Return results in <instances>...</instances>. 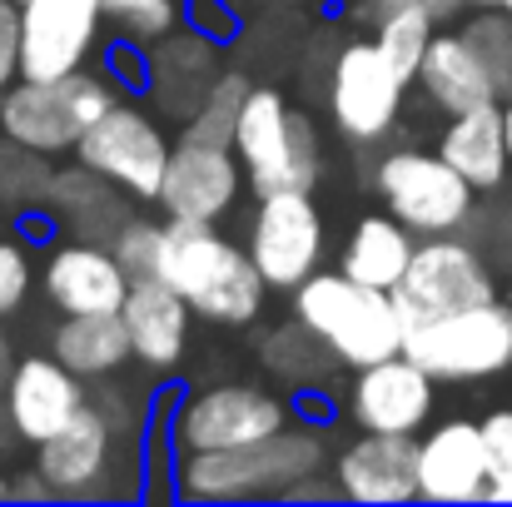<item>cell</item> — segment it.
I'll return each mask as SVG.
<instances>
[{"mask_svg":"<svg viewBox=\"0 0 512 507\" xmlns=\"http://www.w3.org/2000/svg\"><path fill=\"white\" fill-rule=\"evenodd\" d=\"M493 483L483 423H443L418 438V498L428 503H483Z\"/></svg>","mask_w":512,"mask_h":507,"instance_id":"cell-21","label":"cell"},{"mask_svg":"<svg viewBox=\"0 0 512 507\" xmlns=\"http://www.w3.org/2000/svg\"><path fill=\"white\" fill-rule=\"evenodd\" d=\"M115 259L125 264V274H130V284L135 279H160V249H165V224H155V219H130L120 234H115Z\"/></svg>","mask_w":512,"mask_h":507,"instance_id":"cell-34","label":"cell"},{"mask_svg":"<svg viewBox=\"0 0 512 507\" xmlns=\"http://www.w3.org/2000/svg\"><path fill=\"white\" fill-rule=\"evenodd\" d=\"M418 85H423V95L443 115H463V110H478V105H498L503 100L493 70L483 65V55L473 50V40L463 30H438L428 40L423 65H418Z\"/></svg>","mask_w":512,"mask_h":507,"instance_id":"cell-23","label":"cell"},{"mask_svg":"<svg viewBox=\"0 0 512 507\" xmlns=\"http://www.w3.org/2000/svg\"><path fill=\"white\" fill-rule=\"evenodd\" d=\"M10 368H15V363H10V338H5V329H0V383H5Z\"/></svg>","mask_w":512,"mask_h":507,"instance_id":"cell-44","label":"cell"},{"mask_svg":"<svg viewBox=\"0 0 512 507\" xmlns=\"http://www.w3.org/2000/svg\"><path fill=\"white\" fill-rule=\"evenodd\" d=\"M324 473V443L314 423H289L244 448L179 453L174 498L179 503H249V498H289L294 483Z\"/></svg>","mask_w":512,"mask_h":507,"instance_id":"cell-2","label":"cell"},{"mask_svg":"<svg viewBox=\"0 0 512 507\" xmlns=\"http://www.w3.org/2000/svg\"><path fill=\"white\" fill-rule=\"evenodd\" d=\"M105 70H110V80H115L125 95H145V45L115 35V45L105 50Z\"/></svg>","mask_w":512,"mask_h":507,"instance_id":"cell-36","label":"cell"},{"mask_svg":"<svg viewBox=\"0 0 512 507\" xmlns=\"http://www.w3.org/2000/svg\"><path fill=\"white\" fill-rule=\"evenodd\" d=\"M483 448H488V468L493 478L512 473V408H498L483 418Z\"/></svg>","mask_w":512,"mask_h":507,"instance_id":"cell-39","label":"cell"},{"mask_svg":"<svg viewBox=\"0 0 512 507\" xmlns=\"http://www.w3.org/2000/svg\"><path fill=\"white\" fill-rule=\"evenodd\" d=\"M160 279L209 324H254L269 294L249 249L224 239L214 224L189 219H165Z\"/></svg>","mask_w":512,"mask_h":507,"instance_id":"cell-3","label":"cell"},{"mask_svg":"<svg viewBox=\"0 0 512 507\" xmlns=\"http://www.w3.org/2000/svg\"><path fill=\"white\" fill-rule=\"evenodd\" d=\"M130 294V274L110 244L70 239L45 259V299L60 314H120Z\"/></svg>","mask_w":512,"mask_h":507,"instance_id":"cell-18","label":"cell"},{"mask_svg":"<svg viewBox=\"0 0 512 507\" xmlns=\"http://www.w3.org/2000/svg\"><path fill=\"white\" fill-rule=\"evenodd\" d=\"M413 249H418V239H413L408 224H398L393 214H363L353 224L348 244H343L339 269L348 279H358V284H373V289L393 294L403 269H408V259H413Z\"/></svg>","mask_w":512,"mask_h":507,"instance_id":"cell-26","label":"cell"},{"mask_svg":"<svg viewBox=\"0 0 512 507\" xmlns=\"http://www.w3.org/2000/svg\"><path fill=\"white\" fill-rule=\"evenodd\" d=\"M348 503H408L418 498V433H358L334 463Z\"/></svg>","mask_w":512,"mask_h":507,"instance_id":"cell-20","label":"cell"},{"mask_svg":"<svg viewBox=\"0 0 512 507\" xmlns=\"http://www.w3.org/2000/svg\"><path fill=\"white\" fill-rule=\"evenodd\" d=\"M403 353L423 363L438 383H478L512 368V309L488 299L473 309H453L413 324Z\"/></svg>","mask_w":512,"mask_h":507,"instance_id":"cell-7","label":"cell"},{"mask_svg":"<svg viewBox=\"0 0 512 507\" xmlns=\"http://www.w3.org/2000/svg\"><path fill=\"white\" fill-rule=\"evenodd\" d=\"M100 15L105 25L120 35V40H135V45H155L160 35H170L184 15L179 0H100Z\"/></svg>","mask_w":512,"mask_h":507,"instance_id":"cell-32","label":"cell"},{"mask_svg":"<svg viewBox=\"0 0 512 507\" xmlns=\"http://www.w3.org/2000/svg\"><path fill=\"white\" fill-rule=\"evenodd\" d=\"M488 299H498L488 259L473 244L453 239V234H428L413 249V259H408V269L393 289V304H398L408 329L423 324V319L453 314V309L488 304Z\"/></svg>","mask_w":512,"mask_h":507,"instance_id":"cell-9","label":"cell"},{"mask_svg":"<svg viewBox=\"0 0 512 507\" xmlns=\"http://www.w3.org/2000/svg\"><path fill=\"white\" fill-rule=\"evenodd\" d=\"M249 259L269 289H299L309 274H319L324 214L314 204V189L259 194V209L249 224Z\"/></svg>","mask_w":512,"mask_h":507,"instance_id":"cell-12","label":"cell"},{"mask_svg":"<svg viewBox=\"0 0 512 507\" xmlns=\"http://www.w3.org/2000/svg\"><path fill=\"white\" fill-rule=\"evenodd\" d=\"M189 304L174 294L165 279H135L130 294H125V334H130V353L155 368V373H170L174 363L184 358L189 348Z\"/></svg>","mask_w":512,"mask_h":507,"instance_id":"cell-24","label":"cell"},{"mask_svg":"<svg viewBox=\"0 0 512 507\" xmlns=\"http://www.w3.org/2000/svg\"><path fill=\"white\" fill-rule=\"evenodd\" d=\"M488 503H512V473H498L488 483Z\"/></svg>","mask_w":512,"mask_h":507,"instance_id":"cell-42","label":"cell"},{"mask_svg":"<svg viewBox=\"0 0 512 507\" xmlns=\"http://www.w3.org/2000/svg\"><path fill=\"white\" fill-rule=\"evenodd\" d=\"M438 155L458 169L473 189H498L512 165L508 135H503V110L498 105H478V110L453 115L443 140H438Z\"/></svg>","mask_w":512,"mask_h":507,"instance_id":"cell-25","label":"cell"},{"mask_svg":"<svg viewBox=\"0 0 512 507\" xmlns=\"http://www.w3.org/2000/svg\"><path fill=\"white\" fill-rule=\"evenodd\" d=\"M234 155L244 165V179L254 194L274 189H314L324 174V150L314 135V120L294 110L274 85H254L239 130H234Z\"/></svg>","mask_w":512,"mask_h":507,"instance_id":"cell-6","label":"cell"},{"mask_svg":"<svg viewBox=\"0 0 512 507\" xmlns=\"http://www.w3.org/2000/svg\"><path fill=\"white\" fill-rule=\"evenodd\" d=\"M259 5H299V0H259Z\"/></svg>","mask_w":512,"mask_h":507,"instance_id":"cell-47","label":"cell"},{"mask_svg":"<svg viewBox=\"0 0 512 507\" xmlns=\"http://www.w3.org/2000/svg\"><path fill=\"white\" fill-rule=\"evenodd\" d=\"M373 184H378L388 214L398 224H408L418 239L453 234L473 214V194H478L443 155H428V150H393V155H383Z\"/></svg>","mask_w":512,"mask_h":507,"instance_id":"cell-10","label":"cell"},{"mask_svg":"<svg viewBox=\"0 0 512 507\" xmlns=\"http://www.w3.org/2000/svg\"><path fill=\"white\" fill-rule=\"evenodd\" d=\"M299 408L269 388L254 383H219V388H194L179 398L170 418L174 453H214V448H244L254 438H269L289 428Z\"/></svg>","mask_w":512,"mask_h":507,"instance_id":"cell-8","label":"cell"},{"mask_svg":"<svg viewBox=\"0 0 512 507\" xmlns=\"http://www.w3.org/2000/svg\"><path fill=\"white\" fill-rule=\"evenodd\" d=\"M35 473L65 503L140 498L145 493V443L130 423V403L85 398L80 413L35 443Z\"/></svg>","mask_w":512,"mask_h":507,"instance_id":"cell-1","label":"cell"},{"mask_svg":"<svg viewBox=\"0 0 512 507\" xmlns=\"http://www.w3.org/2000/svg\"><path fill=\"white\" fill-rule=\"evenodd\" d=\"M50 155L0 135V209L30 219V214H45V199H50Z\"/></svg>","mask_w":512,"mask_h":507,"instance_id":"cell-29","label":"cell"},{"mask_svg":"<svg viewBox=\"0 0 512 507\" xmlns=\"http://www.w3.org/2000/svg\"><path fill=\"white\" fill-rule=\"evenodd\" d=\"M249 75L244 70H229L209 85V95L194 105V115L184 120V135L179 140H194V145H229L234 150V130H239V110L249 100Z\"/></svg>","mask_w":512,"mask_h":507,"instance_id":"cell-30","label":"cell"},{"mask_svg":"<svg viewBox=\"0 0 512 507\" xmlns=\"http://www.w3.org/2000/svg\"><path fill=\"white\" fill-rule=\"evenodd\" d=\"M170 135L165 125L140 110L135 100H115L70 150L80 165H90L95 174L115 179L120 189H130L135 199H155L165 184V165H170Z\"/></svg>","mask_w":512,"mask_h":507,"instance_id":"cell-11","label":"cell"},{"mask_svg":"<svg viewBox=\"0 0 512 507\" xmlns=\"http://www.w3.org/2000/svg\"><path fill=\"white\" fill-rule=\"evenodd\" d=\"M463 5H478V10H488V5H508V0H463Z\"/></svg>","mask_w":512,"mask_h":507,"instance_id":"cell-46","label":"cell"},{"mask_svg":"<svg viewBox=\"0 0 512 507\" xmlns=\"http://www.w3.org/2000/svg\"><path fill=\"white\" fill-rule=\"evenodd\" d=\"M259 358H264V368H269L274 378L294 383L299 393H309L319 378H329L334 368H343L339 358H334V348L314 334L304 319H294V324L274 329V334L259 343Z\"/></svg>","mask_w":512,"mask_h":507,"instance_id":"cell-28","label":"cell"},{"mask_svg":"<svg viewBox=\"0 0 512 507\" xmlns=\"http://www.w3.org/2000/svg\"><path fill=\"white\" fill-rule=\"evenodd\" d=\"M100 25V0H20V75L55 80L85 70Z\"/></svg>","mask_w":512,"mask_h":507,"instance_id":"cell-15","label":"cell"},{"mask_svg":"<svg viewBox=\"0 0 512 507\" xmlns=\"http://www.w3.org/2000/svg\"><path fill=\"white\" fill-rule=\"evenodd\" d=\"M508 10H512V0H508Z\"/></svg>","mask_w":512,"mask_h":507,"instance_id":"cell-48","label":"cell"},{"mask_svg":"<svg viewBox=\"0 0 512 507\" xmlns=\"http://www.w3.org/2000/svg\"><path fill=\"white\" fill-rule=\"evenodd\" d=\"M433 373L408 353L353 368L343 413L358 433H418L433 418Z\"/></svg>","mask_w":512,"mask_h":507,"instance_id":"cell-14","label":"cell"},{"mask_svg":"<svg viewBox=\"0 0 512 507\" xmlns=\"http://www.w3.org/2000/svg\"><path fill=\"white\" fill-rule=\"evenodd\" d=\"M403 90L408 80L383 60L373 40H348L329 65V115L339 135L353 145H378L403 110Z\"/></svg>","mask_w":512,"mask_h":507,"instance_id":"cell-13","label":"cell"},{"mask_svg":"<svg viewBox=\"0 0 512 507\" xmlns=\"http://www.w3.org/2000/svg\"><path fill=\"white\" fill-rule=\"evenodd\" d=\"M219 75H224V50L214 35L194 25L189 30L174 25L170 35L145 45V100L170 120H189Z\"/></svg>","mask_w":512,"mask_h":507,"instance_id":"cell-17","label":"cell"},{"mask_svg":"<svg viewBox=\"0 0 512 507\" xmlns=\"http://www.w3.org/2000/svg\"><path fill=\"white\" fill-rule=\"evenodd\" d=\"M120 100V85L95 70H70L55 80H25L15 75L0 95V135L40 150V155H65L80 145V135Z\"/></svg>","mask_w":512,"mask_h":507,"instance_id":"cell-5","label":"cell"},{"mask_svg":"<svg viewBox=\"0 0 512 507\" xmlns=\"http://www.w3.org/2000/svg\"><path fill=\"white\" fill-rule=\"evenodd\" d=\"M20 75V0H0V95Z\"/></svg>","mask_w":512,"mask_h":507,"instance_id":"cell-38","label":"cell"},{"mask_svg":"<svg viewBox=\"0 0 512 507\" xmlns=\"http://www.w3.org/2000/svg\"><path fill=\"white\" fill-rule=\"evenodd\" d=\"M433 25H438V20H433L428 10H418V5H403V10H388V15L373 20V45L383 50V60H388L408 85L418 80L423 50H428V40L438 35Z\"/></svg>","mask_w":512,"mask_h":507,"instance_id":"cell-31","label":"cell"},{"mask_svg":"<svg viewBox=\"0 0 512 507\" xmlns=\"http://www.w3.org/2000/svg\"><path fill=\"white\" fill-rule=\"evenodd\" d=\"M50 353L80 378H110L135 358L120 314H65L50 338Z\"/></svg>","mask_w":512,"mask_h":507,"instance_id":"cell-27","label":"cell"},{"mask_svg":"<svg viewBox=\"0 0 512 507\" xmlns=\"http://www.w3.org/2000/svg\"><path fill=\"white\" fill-rule=\"evenodd\" d=\"M80 403H85V378L70 373L55 353L20 358L5 373V413H10L15 438L25 443H45L50 433H60L80 413Z\"/></svg>","mask_w":512,"mask_h":507,"instance_id":"cell-19","label":"cell"},{"mask_svg":"<svg viewBox=\"0 0 512 507\" xmlns=\"http://www.w3.org/2000/svg\"><path fill=\"white\" fill-rule=\"evenodd\" d=\"M0 503H10V478L0 473Z\"/></svg>","mask_w":512,"mask_h":507,"instance_id":"cell-45","label":"cell"},{"mask_svg":"<svg viewBox=\"0 0 512 507\" xmlns=\"http://www.w3.org/2000/svg\"><path fill=\"white\" fill-rule=\"evenodd\" d=\"M463 35L473 40V50L483 55V65L493 70L498 90H512V10L508 5H488L473 20H463Z\"/></svg>","mask_w":512,"mask_h":507,"instance_id":"cell-33","label":"cell"},{"mask_svg":"<svg viewBox=\"0 0 512 507\" xmlns=\"http://www.w3.org/2000/svg\"><path fill=\"white\" fill-rule=\"evenodd\" d=\"M244 189V165L229 145H194V140H174L165 184L155 194V204L165 209V219H189V224H219L234 199Z\"/></svg>","mask_w":512,"mask_h":507,"instance_id":"cell-16","label":"cell"},{"mask_svg":"<svg viewBox=\"0 0 512 507\" xmlns=\"http://www.w3.org/2000/svg\"><path fill=\"white\" fill-rule=\"evenodd\" d=\"M294 319H304L324 338L343 368L393 358V353H403V338H408V324H403L393 294L373 289V284H358L343 269L309 274L294 289Z\"/></svg>","mask_w":512,"mask_h":507,"instance_id":"cell-4","label":"cell"},{"mask_svg":"<svg viewBox=\"0 0 512 507\" xmlns=\"http://www.w3.org/2000/svg\"><path fill=\"white\" fill-rule=\"evenodd\" d=\"M30 254H25V244L20 239H10V234H0V319H10L20 304H25V294H30Z\"/></svg>","mask_w":512,"mask_h":507,"instance_id":"cell-35","label":"cell"},{"mask_svg":"<svg viewBox=\"0 0 512 507\" xmlns=\"http://www.w3.org/2000/svg\"><path fill=\"white\" fill-rule=\"evenodd\" d=\"M10 498H20V503H45V498H55L50 493V483L35 473V463L20 473V478H10Z\"/></svg>","mask_w":512,"mask_h":507,"instance_id":"cell-41","label":"cell"},{"mask_svg":"<svg viewBox=\"0 0 512 507\" xmlns=\"http://www.w3.org/2000/svg\"><path fill=\"white\" fill-rule=\"evenodd\" d=\"M403 5H418V10H428L433 20H448V15H458V10H463V0H358V5H353V15H358V20H378V15L403 10Z\"/></svg>","mask_w":512,"mask_h":507,"instance_id":"cell-40","label":"cell"},{"mask_svg":"<svg viewBox=\"0 0 512 507\" xmlns=\"http://www.w3.org/2000/svg\"><path fill=\"white\" fill-rule=\"evenodd\" d=\"M45 214L60 219V224L70 229V239L115 244V234L135 219V194L75 160L70 169H55V179H50V199H45Z\"/></svg>","mask_w":512,"mask_h":507,"instance_id":"cell-22","label":"cell"},{"mask_svg":"<svg viewBox=\"0 0 512 507\" xmlns=\"http://www.w3.org/2000/svg\"><path fill=\"white\" fill-rule=\"evenodd\" d=\"M498 110H503V135H508V155H512V90L498 100Z\"/></svg>","mask_w":512,"mask_h":507,"instance_id":"cell-43","label":"cell"},{"mask_svg":"<svg viewBox=\"0 0 512 507\" xmlns=\"http://www.w3.org/2000/svg\"><path fill=\"white\" fill-rule=\"evenodd\" d=\"M184 15H189V25H194V30L214 35L219 45L239 35V15H234V5H229V0H189V5H184Z\"/></svg>","mask_w":512,"mask_h":507,"instance_id":"cell-37","label":"cell"}]
</instances>
